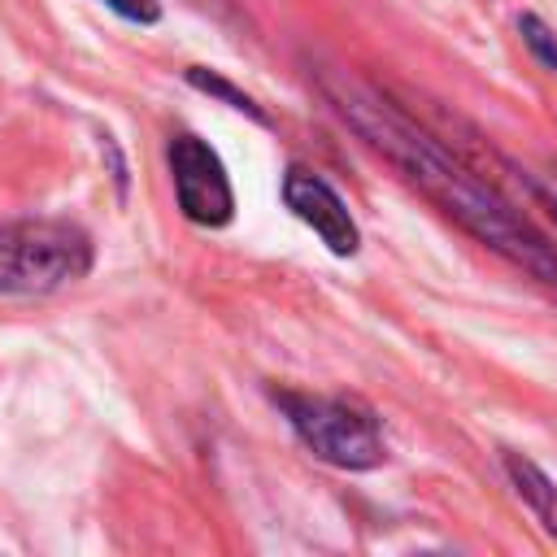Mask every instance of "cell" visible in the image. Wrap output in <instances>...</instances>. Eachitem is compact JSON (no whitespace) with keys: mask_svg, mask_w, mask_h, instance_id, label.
<instances>
[{"mask_svg":"<svg viewBox=\"0 0 557 557\" xmlns=\"http://www.w3.org/2000/svg\"><path fill=\"white\" fill-rule=\"evenodd\" d=\"M104 9H113L117 17L135 22V26H152L161 22V0H100Z\"/></svg>","mask_w":557,"mask_h":557,"instance_id":"9c48e42d","label":"cell"},{"mask_svg":"<svg viewBox=\"0 0 557 557\" xmlns=\"http://www.w3.org/2000/svg\"><path fill=\"white\" fill-rule=\"evenodd\" d=\"M165 161H170V178H174V200L187 222L218 231L235 218V191H231L226 165L200 135L174 131L165 144Z\"/></svg>","mask_w":557,"mask_h":557,"instance_id":"277c9868","label":"cell"},{"mask_svg":"<svg viewBox=\"0 0 557 557\" xmlns=\"http://www.w3.org/2000/svg\"><path fill=\"white\" fill-rule=\"evenodd\" d=\"M296 440L335 470H374L387 461V444L379 418L348 396H313V392H270Z\"/></svg>","mask_w":557,"mask_h":557,"instance_id":"3957f363","label":"cell"},{"mask_svg":"<svg viewBox=\"0 0 557 557\" xmlns=\"http://www.w3.org/2000/svg\"><path fill=\"white\" fill-rule=\"evenodd\" d=\"M196 4H200V9H213V13H222V17H226V13H235V4H231V0H196Z\"/></svg>","mask_w":557,"mask_h":557,"instance_id":"8fae6325","label":"cell"},{"mask_svg":"<svg viewBox=\"0 0 557 557\" xmlns=\"http://www.w3.org/2000/svg\"><path fill=\"white\" fill-rule=\"evenodd\" d=\"M518 35H522V44L531 48V57H535L548 74H557V30H553L544 17L522 13V17H518Z\"/></svg>","mask_w":557,"mask_h":557,"instance_id":"ba28073f","label":"cell"},{"mask_svg":"<svg viewBox=\"0 0 557 557\" xmlns=\"http://www.w3.org/2000/svg\"><path fill=\"white\" fill-rule=\"evenodd\" d=\"M535 196L544 200V209L557 218V174H544V178H535Z\"/></svg>","mask_w":557,"mask_h":557,"instance_id":"30bf717a","label":"cell"},{"mask_svg":"<svg viewBox=\"0 0 557 557\" xmlns=\"http://www.w3.org/2000/svg\"><path fill=\"white\" fill-rule=\"evenodd\" d=\"M313 83L326 96V104L339 113V122L352 126V135H361V144L370 152H379L448 222H457L470 239L500 252L505 261H513L518 270L540 278L544 287H557L553 244L522 213H513L483 178H474L448 148H440L422 126H413L392 100H383L374 87L348 78V70H331V65H318Z\"/></svg>","mask_w":557,"mask_h":557,"instance_id":"6da1fadb","label":"cell"},{"mask_svg":"<svg viewBox=\"0 0 557 557\" xmlns=\"http://www.w3.org/2000/svg\"><path fill=\"white\" fill-rule=\"evenodd\" d=\"M283 205H287L335 257H352V252L361 248V231H357L348 205H344L339 191H335L326 178H318L313 170L287 165V174H283Z\"/></svg>","mask_w":557,"mask_h":557,"instance_id":"5b68a950","label":"cell"},{"mask_svg":"<svg viewBox=\"0 0 557 557\" xmlns=\"http://www.w3.org/2000/svg\"><path fill=\"white\" fill-rule=\"evenodd\" d=\"M500 466H505L513 492H518V496L527 500V509L535 513V522L557 540V487H553V479H548L531 457H522V453H500Z\"/></svg>","mask_w":557,"mask_h":557,"instance_id":"8992f818","label":"cell"},{"mask_svg":"<svg viewBox=\"0 0 557 557\" xmlns=\"http://www.w3.org/2000/svg\"><path fill=\"white\" fill-rule=\"evenodd\" d=\"M183 78H187L196 91H205V96L222 100L226 109H235V113H248V117H252V122H261V126L270 122V117H265V109H261V104H257L248 91H239L231 78H222V74H213V70H205V65H187V70H183Z\"/></svg>","mask_w":557,"mask_h":557,"instance_id":"52a82bcc","label":"cell"},{"mask_svg":"<svg viewBox=\"0 0 557 557\" xmlns=\"http://www.w3.org/2000/svg\"><path fill=\"white\" fill-rule=\"evenodd\" d=\"M96 244L65 218L0 222V296H48L87 278Z\"/></svg>","mask_w":557,"mask_h":557,"instance_id":"7a4b0ae2","label":"cell"}]
</instances>
